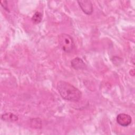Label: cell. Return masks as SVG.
<instances>
[{
    "mask_svg": "<svg viewBox=\"0 0 135 135\" xmlns=\"http://www.w3.org/2000/svg\"><path fill=\"white\" fill-rule=\"evenodd\" d=\"M78 3L83 12L87 14L90 15L93 12V6L90 1H78Z\"/></svg>",
    "mask_w": 135,
    "mask_h": 135,
    "instance_id": "obj_3",
    "label": "cell"
},
{
    "mask_svg": "<svg viewBox=\"0 0 135 135\" xmlns=\"http://www.w3.org/2000/svg\"><path fill=\"white\" fill-rule=\"evenodd\" d=\"M39 120H40V119H38V118H36V119H33V125L32 126H34V128H39L38 127H40L41 126V121L37 122V121Z\"/></svg>",
    "mask_w": 135,
    "mask_h": 135,
    "instance_id": "obj_8",
    "label": "cell"
},
{
    "mask_svg": "<svg viewBox=\"0 0 135 135\" xmlns=\"http://www.w3.org/2000/svg\"><path fill=\"white\" fill-rule=\"evenodd\" d=\"M59 44L62 50L66 53L71 52L74 48L75 44L72 37L67 34L62 33L59 36Z\"/></svg>",
    "mask_w": 135,
    "mask_h": 135,
    "instance_id": "obj_2",
    "label": "cell"
},
{
    "mask_svg": "<svg viewBox=\"0 0 135 135\" xmlns=\"http://www.w3.org/2000/svg\"><path fill=\"white\" fill-rule=\"evenodd\" d=\"M42 18V14L39 12H36L35 13L32 18V21L34 24H38L41 22Z\"/></svg>",
    "mask_w": 135,
    "mask_h": 135,
    "instance_id": "obj_7",
    "label": "cell"
},
{
    "mask_svg": "<svg viewBox=\"0 0 135 135\" xmlns=\"http://www.w3.org/2000/svg\"><path fill=\"white\" fill-rule=\"evenodd\" d=\"M72 67L75 70H83L86 68V65L84 61L80 57H75L71 62Z\"/></svg>",
    "mask_w": 135,
    "mask_h": 135,
    "instance_id": "obj_5",
    "label": "cell"
},
{
    "mask_svg": "<svg viewBox=\"0 0 135 135\" xmlns=\"http://www.w3.org/2000/svg\"><path fill=\"white\" fill-rule=\"evenodd\" d=\"M2 119L6 121L14 122L18 120V117L12 113H6L2 115Z\"/></svg>",
    "mask_w": 135,
    "mask_h": 135,
    "instance_id": "obj_6",
    "label": "cell"
},
{
    "mask_svg": "<svg viewBox=\"0 0 135 135\" xmlns=\"http://www.w3.org/2000/svg\"><path fill=\"white\" fill-rule=\"evenodd\" d=\"M132 119L130 115L126 113H120L117 117V122L122 127L128 126L131 122Z\"/></svg>",
    "mask_w": 135,
    "mask_h": 135,
    "instance_id": "obj_4",
    "label": "cell"
},
{
    "mask_svg": "<svg viewBox=\"0 0 135 135\" xmlns=\"http://www.w3.org/2000/svg\"><path fill=\"white\" fill-rule=\"evenodd\" d=\"M57 89L61 97L67 101L78 102L81 98V92L67 82L59 81L57 84Z\"/></svg>",
    "mask_w": 135,
    "mask_h": 135,
    "instance_id": "obj_1",
    "label": "cell"
}]
</instances>
